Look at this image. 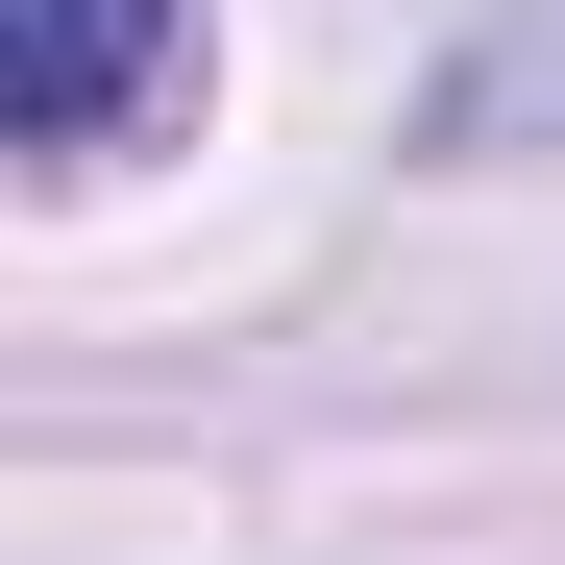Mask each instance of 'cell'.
<instances>
[{
  "instance_id": "1",
  "label": "cell",
  "mask_w": 565,
  "mask_h": 565,
  "mask_svg": "<svg viewBox=\"0 0 565 565\" xmlns=\"http://www.w3.org/2000/svg\"><path fill=\"white\" fill-rule=\"evenodd\" d=\"M148 99H198V0H0V124H25L50 172L124 148Z\"/></svg>"
}]
</instances>
